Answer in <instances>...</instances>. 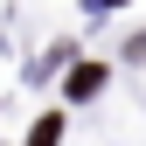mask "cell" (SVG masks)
<instances>
[{"label":"cell","instance_id":"obj_1","mask_svg":"<svg viewBox=\"0 0 146 146\" xmlns=\"http://www.w3.org/2000/svg\"><path fill=\"white\" fill-rule=\"evenodd\" d=\"M98 84H104V70H98V63H84L77 77H70V98H90V90H98Z\"/></svg>","mask_w":146,"mask_h":146},{"label":"cell","instance_id":"obj_2","mask_svg":"<svg viewBox=\"0 0 146 146\" xmlns=\"http://www.w3.org/2000/svg\"><path fill=\"white\" fill-rule=\"evenodd\" d=\"M56 132H63V118H42V125H35V139H28V146H56Z\"/></svg>","mask_w":146,"mask_h":146}]
</instances>
